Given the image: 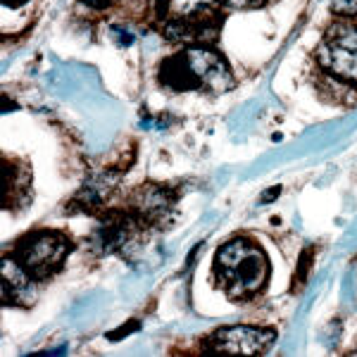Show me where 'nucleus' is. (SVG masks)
I'll return each mask as SVG.
<instances>
[{
  "label": "nucleus",
  "mask_w": 357,
  "mask_h": 357,
  "mask_svg": "<svg viewBox=\"0 0 357 357\" xmlns=\"http://www.w3.org/2000/svg\"><path fill=\"white\" fill-rule=\"evenodd\" d=\"M215 276L220 289L231 301H248L257 296L267 284L269 262L255 243L236 238L217 250Z\"/></svg>",
  "instance_id": "f257e3e1"
},
{
  "label": "nucleus",
  "mask_w": 357,
  "mask_h": 357,
  "mask_svg": "<svg viewBox=\"0 0 357 357\" xmlns=\"http://www.w3.org/2000/svg\"><path fill=\"white\" fill-rule=\"evenodd\" d=\"M69 248V238L60 231H36L17 243L13 257L31 279H48L65 262Z\"/></svg>",
  "instance_id": "f03ea898"
},
{
  "label": "nucleus",
  "mask_w": 357,
  "mask_h": 357,
  "mask_svg": "<svg viewBox=\"0 0 357 357\" xmlns=\"http://www.w3.org/2000/svg\"><path fill=\"white\" fill-rule=\"evenodd\" d=\"M319 62L333 77L357 84V24L350 20L336 22L319 43Z\"/></svg>",
  "instance_id": "7ed1b4c3"
},
{
  "label": "nucleus",
  "mask_w": 357,
  "mask_h": 357,
  "mask_svg": "<svg viewBox=\"0 0 357 357\" xmlns=\"http://www.w3.org/2000/svg\"><path fill=\"white\" fill-rule=\"evenodd\" d=\"M276 331L262 329V326H245L236 324L227 326L212 333L210 345L220 353H236V355H260L272 348Z\"/></svg>",
  "instance_id": "20e7f679"
},
{
  "label": "nucleus",
  "mask_w": 357,
  "mask_h": 357,
  "mask_svg": "<svg viewBox=\"0 0 357 357\" xmlns=\"http://www.w3.org/2000/svg\"><path fill=\"white\" fill-rule=\"evenodd\" d=\"M183 65L188 69L193 86H205L210 91H224L231 86V72L220 53L210 48H188L183 53Z\"/></svg>",
  "instance_id": "39448f33"
},
{
  "label": "nucleus",
  "mask_w": 357,
  "mask_h": 357,
  "mask_svg": "<svg viewBox=\"0 0 357 357\" xmlns=\"http://www.w3.org/2000/svg\"><path fill=\"white\" fill-rule=\"evenodd\" d=\"M33 281L15 257L3 260V303L5 305H29L33 301Z\"/></svg>",
  "instance_id": "423d86ee"
},
{
  "label": "nucleus",
  "mask_w": 357,
  "mask_h": 357,
  "mask_svg": "<svg viewBox=\"0 0 357 357\" xmlns=\"http://www.w3.org/2000/svg\"><path fill=\"white\" fill-rule=\"evenodd\" d=\"M172 207L169 198H167L165 191H155V188H151V191H141V200H138V210H141V215L151 217V220H155V217L165 215L167 210Z\"/></svg>",
  "instance_id": "0eeeda50"
},
{
  "label": "nucleus",
  "mask_w": 357,
  "mask_h": 357,
  "mask_svg": "<svg viewBox=\"0 0 357 357\" xmlns=\"http://www.w3.org/2000/svg\"><path fill=\"white\" fill-rule=\"evenodd\" d=\"M215 3L217 0H167V13L181 17V20H188V17L210 10Z\"/></svg>",
  "instance_id": "6e6552de"
},
{
  "label": "nucleus",
  "mask_w": 357,
  "mask_h": 357,
  "mask_svg": "<svg viewBox=\"0 0 357 357\" xmlns=\"http://www.w3.org/2000/svg\"><path fill=\"white\" fill-rule=\"evenodd\" d=\"M333 10L345 17H357V0H333Z\"/></svg>",
  "instance_id": "1a4fd4ad"
},
{
  "label": "nucleus",
  "mask_w": 357,
  "mask_h": 357,
  "mask_svg": "<svg viewBox=\"0 0 357 357\" xmlns=\"http://www.w3.org/2000/svg\"><path fill=\"white\" fill-rule=\"evenodd\" d=\"M29 3V0H3V8L5 10H20V8H24V5Z\"/></svg>",
  "instance_id": "9d476101"
},
{
  "label": "nucleus",
  "mask_w": 357,
  "mask_h": 357,
  "mask_svg": "<svg viewBox=\"0 0 357 357\" xmlns=\"http://www.w3.org/2000/svg\"><path fill=\"white\" fill-rule=\"evenodd\" d=\"M231 5H236V8H252V5L262 3V0H229Z\"/></svg>",
  "instance_id": "9b49d317"
},
{
  "label": "nucleus",
  "mask_w": 357,
  "mask_h": 357,
  "mask_svg": "<svg viewBox=\"0 0 357 357\" xmlns=\"http://www.w3.org/2000/svg\"><path fill=\"white\" fill-rule=\"evenodd\" d=\"M86 5H91V8H107V5L112 3V0H84Z\"/></svg>",
  "instance_id": "f8f14e48"
}]
</instances>
